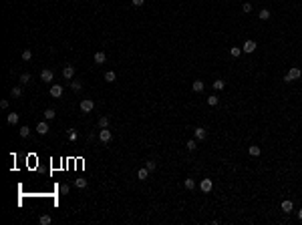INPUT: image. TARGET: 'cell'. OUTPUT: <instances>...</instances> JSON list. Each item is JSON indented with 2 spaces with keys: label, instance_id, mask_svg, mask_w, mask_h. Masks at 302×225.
<instances>
[{
  "label": "cell",
  "instance_id": "cell-1",
  "mask_svg": "<svg viewBox=\"0 0 302 225\" xmlns=\"http://www.w3.org/2000/svg\"><path fill=\"white\" fill-rule=\"evenodd\" d=\"M300 77H302V70H300V68H296V67H294V68H290V70L286 72V77H284V80H286V82H292V80L300 79Z\"/></svg>",
  "mask_w": 302,
  "mask_h": 225
},
{
  "label": "cell",
  "instance_id": "cell-2",
  "mask_svg": "<svg viewBox=\"0 0 302 225\" xmlns=\"http://www.w3.org/2000/svg\"><path fill=\"white\" fill-rule=\"evenodd\" d=\"M99 139H101V143H111V139H113V135H111V131L109 129H101V133H99Z\"/></svg>",
  "mask_w": 302,
  "mask_h": 225
},
{
  "label": "cell",
  "instance_id": "cell-3",
  "mask_svg": "<svg viewBox=\"0 0 302 225\" xmlns=\"http://www.w3.org/2000/svg\"><path fill=\"white\" fill-rule=\"evenodd\" d=\"M93 109H95V102L91 101V99H85V101L81 102V111L83 113H91Z\"/></svg>",
  "mask_w": 302,
  "mask_h": 225
},
{
  "label": "cell",
  "instance_id": "cell-4",
  "mask_svg": "<svg viewBox=\"0 0 302 225\" xmlns=\"http://www.w3.org/2000/svg\"><path fill=\"white\" fill-rule=\"evenodd\" d=\"M40 79L45 80V82H50V80L55 79V72H53V70H50V68H45V70H43V72H40Z\"/></svg>",
  "mask_w": 302,
  "mask_h": 225
},
{
  "label": "cell",
  "instance_id": "cell-5",
  "mask_svg": "<svg viewBox=\"0 0 302 225\" xmlns=\"http://www.w3.org/2000/svg\"><path fill=\"white\" fill-rule=\"evenodd\" d=\"M50 97L61 99V97H63V87H61V85H53V87H50Z\"/></svg>",
  "mask_w": 302,
  "mask_h": 225
},
{
  "label": "cell",
  "instance_id": "cell-6",
  "mask_svg": "<svg viewBox=\"0 0 302 225\" xmlns=\"http://www.w3.org/2000/svg\"><path fill=\"white\" fill-rule=\"evenodd\" d=\"M63 77L68 80H73V77H75V67H71V64H67V67L63 68Z\"/></svg>",
  "mask_w": 302,
  "mask_h": 225
},
{
  "label": "cell",
  "instance_id": "cell-7",
  "mask_svg": "<svg viewBox=\"0 0 302 225\" xmlns=\"http://www.w3.org/2000/svg\"><path fill=\"white\" fill-rule=\"evenodd\" d=\"M193 131H195V139H197V141H203V139L208 137V131H205L203 127H195Z\"/></svg>",
  "mask_w": 302,
  "mask_h": 225
},
{
  "label": "cell",
  "instance_id": "cell-8",
  "mask_svg": "<svg viewBox=\"0 0 302 225\" xmlns=\"http://www.w3.org/2000/svg\"><path fill=\"white\" fill-rule=\"evenodd\" d=\"M212 187H213V185H212V181H210V179H203L200 183V189L203 193H210V191H212Z\"/></svg>",
  "mask_w": 302,
  "mask_h": 225
},
{
  "label": "cell",
  "instance_id": "cell-9",
  "mask_svg": "<svg viewBox=\"0 0 302 225\" xmlns=\"http://www.w3.org/2000/svg\"><path fill=\"white\" fill-rule=\"evenodd\" d=\"M242 50H244V52H254V50H256V42H254V40H246L244 46H242Z\"/></svg>",
  "mask_w": 302,
  "mask_h": 225
},
{
  "label": "cell",
  "instance_id": "cell-10",
  "mask_svg": "<svg viewBox=\"0 0 302 225\" xmlns=\"http://www.w3.org/2000/svg\"><path fill=\"white\" fill-rule=\"evenodd\" d=\"M36 131H38V135H46V133H48V125H46V121H40V123L36 125Z\"/></svg>",
  "mask_w": 302,
  "mask_h": 225
},
{
  "label": "cell",
  "instance_id": "cell-11",
  "mask_svg": "<svg viewBox=\"0 0 302 225\" xmlns=\"http://www.w3.org/2000/svg\"><path fill=\"white\" fill-rule=\"evenodd\" d=\"M93 60H95L97 64H103V62L107 60V56H105V52H101V50H99V52H95V56H93Z\"/></svg>",
  "mask_w": 302,
  "mask_h": 225
},
{
  "label": "cell",
  "instance_id": "cell-12",
  "mask_svg": "<svg viewBox=\"0 0 302 225\" xmlns=\"http://www.w3.org/2000/svg\"><path fill=\"white\" fill-rule=\"evenodd\" d=\"M292 207H294V203H292L290 199L282 201V211H284V213H290V211H292Z\"/></svg>",
  "mask_w": 302,
  "mask_h": 225
},
{
  "label": "cell",
  "instance_id": "cell-13",
  "mask_svg": "<svg viewBox=\"0 0 302 225\" xmlns=\"http://www.w3.org/2000/svg\"><path fill=\"white\" fill-rule=\"evenodd\" d=\"M75 187H77V189H85V187H87V179H85V177H77V179H75Z\"/></svg>",
  "mask_w": 302,
  "mask_h": 225
},
{
  "label": "cell",
  "instance_id": "cell-14",
  "mask_svg": "<svg viewBox=\"0 0 302 225\" xmlns=\"http://www.w3.org/2000/svg\"><path fill=\"white\" fill-rule=\"evenodd\" d=\"M6 121H8V125H16L18 123V113H8Z\"/></svg>",
  "mask_w": 302,
  "mask_h": 225
},
{
  "label": "cell",
  "instance_id": "cell-15",
  "mask_svg": "<svg viewBox=\"0 0 302 225\" xmlns=\"http://www.w3.org/2000/svg\"><path fill=\"white\" fill-rule=\"evenodd\" d=\"M147 175H149V169H147V167H141L139 171H137V177H139L141 181H145V179H147Z\"/></svg>",
  "mask_w": 302,
  "mask_h": 225
},
{
  "label": "cell",
  "instance_id": "cell-16",
  "mask_svg": "<svg viewBox=\"0 0 302 225\" xmlns=\"http://www.w3.org/2000/svg\"><path fill=\"white\" fill-rule=\"evenodd\" d=\"M258 18H260V20H268V18H270V10H268V8H262L260 14H258Z\"/></svg>",
  "mask_w": 302,
  "mask_h": 225
},
{
  "label": "cell",
  "instance_id": "cell-17",
  "mask_svg": "<svg viewBox=\"0 0 302 225\" xmlns=\"http://www.w3.org/2000/svg\"><path fill=\"white\" fill-rule=\"evenodd\" d=\"M248 153H250L252 157H258V155H260V147H258V145H250Z\"/></svg>",
  "mask_w": 302,
  "mask_h": 225
},
{
  "label": "cell",
  "instance_id": "cell-18",
  "mask_svg": "<svg viewBox=\"0 0 302 225\" xmlns=\"http://www.w3.org/2000/svg\"><path fill=\"white\" fill-rule=\"evenodd\" d=\"M115 79H117V75H115L113 70H107V72H105V80H107V82H115Z\"/></svg>",
  "mask_w": 302,
  "mask_h": 225
},
{
  "label": "cell",
  "instance_id": "cell-19",
  "mask_svg": "<svg viewBox=\"0 0 302 225\" xmlns=\"http://www.w3.org/2000/svg\"><path fill=\"white\" fill-rule=\"evenodd\" d=\"M191 89L195 90V92H201L203 90V80H193V87Z\"/></svg>",
  "mask_w": 302,
  "mask_h": 225
},
{
  "label": "cell",
  "instance_id": "cell-20",
  "mask_svg": "<svg viewBox=\"0 0 302 225\" xmlns=\"http://www.w3.org/2000/svg\"><path fill=\"white\" fill-rule=\"evenodd\" d=\"M55 117H56L55 109H46V111H45V119H46V121H50V119H55Z\"/></svg>",
  "mask_w": 302,
  "mask_h": 225
},
{
  "label": "cell",
  "instance_id": "cell-21",
  "mask_svg": "<svg viewBox=\"0 0 302 225\" xmlns=\"http://www.w3.org/2000/svg\"><path fill=\"white\" fill-rule=\"evenodd\" d=\"M10 95H12V99H18V97L22 95V89H20V87H12Z\"/></svg>",
  "mask_w": 302,
  "mask_h": 225
},
{
  "label": "cell",
  "instance_id": "cell-22",
  "mask_svg": "<svg viewBox=\"0 0 302 225\" xmlns=\"http://www.w3.org/2000/svg\"><path fill=\"white\" fill-rule=\"evenodd\" d=\"M109 127V117H101L99 119V129H107Z\"/></svg>",
  "mask_w": 302,
  "mask_h": 225
},
{
  "label": "cell",
  "instance_id": "cell-23",
  "mask_svg": "<svg viewBox=\"0 0 302 225\" xmlns=\"http://www.w3.org/2000/svg\"><path fill=\"white\" fill-rule=\"evenodd\" d=\"M226 87V80H213V89L216 90H222Z\"/></svg>",
  "mask_w": 302,
  "mask_h": 225
},
{
  "label": "cell",
  "instance_id": "cell-24",
  "mask_svg": "<svg viewBox=\"0 0 302 225\" xmlns=\"http://www.w3.org/2000/svg\"><path fill=\"white\" fill-rule=\"evenodd\" d=\"M38 221H40V225H48L53 219H50V215H40V219H38Z\"/></svg>",
  "mask_w": 302,
  "mask_h": 225
},
{
  "label": "cell",
  "instance_id": "cell-25",
  "mask_svg": "<svg viewBox=\"0 0 302 225\" xmlns=\"http://www.w3.org/2000/svg\"><path fill=\"white\" fill-rule=\"evenodd\" d=\"M30 80H32V77H30V75H26V72H24V75H20V82H22V85H28Z\"/></svg>",
  "mask_w": 302,
  "mask_h": 225
},
{
  "label": "cell",
  "instance_id": "cell-26",
  "mask_svg": "<svg viewBox=\"0 0 302 225\" xmlns=\"http://www.w3.org/2000/svg\"><path fill=\"white\" fill-rule=\"evenodd\" d=\"M81 87H83L81 80H71V89L73 90H81Z\"/></svg>",
  "mask_w": 302,
  "mask_h": 225
},
{
  "label": "cell",
  "instance_id": "cell-27",
  "mask_svg": "<svg viewBox=\"0 0 302 225\" xmlns=\"http://www.w3.org/2000/svg\"><path fill=\"white\" fill-rule=\"evenodd\" d=\"M28 135H30V129H28V127H20V137H22V139H26Z\"/></svg>",
  "mask_w": 302,
  "mask_h": 225
},
{
  "label": "cell",
  "instance_id": "cell-28",
  "mask_svg": "<svg viewBox=\"0 0 302 225\" xmlns=\"http://www.w3.org/2000/svg\"><path fill=\"white\" fill-rule=\"evenodd\" d=\"M183 185H185V189H190V191H191V189L195 187V181H193V179H185V183H183Z\"/></svg>",
  "mask_w": 302,
  "mask_h": 225
},
{
  "label": "cell",
  "instance_id": "cell-29",
  "mask_svg": "<svg viewBox=\"0 0 302 225\" xmlns=\"http://www.w3.org/2000/svg\"><path fill=\"white\" fill-rule=\"evenodd\" d=\"M30 58H32V52H30L28 48H26V50H22V60H30Z\"/></svg>",
  "mask_w": 302,
  "mask_h": 225
},
{
  "label": "cell",
  "instance_id": "cell-30",
  "mask_svg": "<svg viewBox=\"0 0 302 225\" xmlns=\"http://www.w3.org/2000/svg\"><path fill=\"white\" fill-rule=\"evenodd\" d=\"M77 137H79V133H77V131H73V129L68 131V141H77Z\"/></svg>",
  "mask_w": 302,
  "mask_h": 225
},
{
  "label": "cell",
  "instance_id": "cell-31",
  "mask_svg": "<svg viewBox=\"0 0 302 225\" xmlns=\"http://www.w3.org/2000/svg\"><path fill=\"white\" fill-rule=\"evenodd\" d=\"M230 54H232V56H240V54H242V48H238V46H234V48L230 50Z\"/></svg>",
  "mask_w": 302,
  "mask_h": 225
},
{
  "label": "cell",
  "instance_id": "cell-32",
  "mask_svg": "<svg viewBox=\"0 0 302 225\" xmlns=\"http://www.w3.org/2000/svg\"><path fill=\"white\" fill-rule=\"evenodd\" d=\"M145 167L149 169V171H155L157 165H155V161H147V163H145Z\"/></svg>",
  "mask_w": 302,
  "mask_h": 225
},
{
  "label": "cell",
  "instance_id": "cell-33",
  "mask_svg": "<svg viewBox=\"0 0 302 225\" xmlns=\"http://www.w3.org/2000/svg\"><path fill=\"white\" fill-rule=\"evenodd\" d=\"M58 193H61V195H67V193H68V185H61V187H58Z\"/></svg>",
  "mask_w": 302,
  "mask_h": 225
},
{
  "label": "cell",
  "instance_id": "cell-34",
  "mask_svg": "<svg viewBox=\"0 0 302 225\" xmlns=\"http://www.w3.org/2000/svg\"><path fill=\"white\" fill-rule=\"evenodd\" d=\"M208 105L216 107V105H218V97H208Z\"/></svg>",
  "mask_w": 302,
  "mask_h": 225
},
{
  "label": "cell",
  "instance_id": "cell-35",
  "mask_svg": "<svg viewBox=\"0 0 302 225\" xmlns=\"http://www.w3.org/2000/svg\"><path fill=\"white\" fill-rule=\"evenodd\" d=\"M185 147H187L190 151H193V149L197 147V143H195V141H187V145H185Z\"/></svg>",
  "mask_w": 302,
  "mask_h": 225
},
{
  "label": "cell",
  "instance_id": "cell-36",
  "mask_svg": "<svg viewBox=\"0 0 302 225\" xmlns=\"http://www.w3.org/2000/svg\"><path fill=\"white\" fill-rule=\"evenodd\" d=\"M242 10H244V12H252V4H250V2H246V4L242 6Z\"/></svg>",
  "mask_w": 302,
  "mask_h": 225
},
{
  "label": "cell",
  "instance_id": "cell-37",
  "mask_svg": "<svg viewBox=\"0 0 302 225\" xmlns=\"http://www.w3.org/2000/svg\"><path fill=\"white\" fill-rule=\"evenodd\" d=\"M133 2V6H143L145 4V0H131Z\"/></svg>",
  "mask_w": 302,
  "mask_h": 225
},
{
  "label": "cell",
  "instance_id": "cell-38",
  "mask_svg": "<svg viewBox=\"0 0 302 225\" xmlns=\"http://www.w3.org/2000/svg\"><path fill=\"white\" fill-rule=\"evenodd\" d=\"M0 107L2 109H8V101H0Z\"/></svg>",
  "mask_w": 302,
  "mask_h": 225
},
{
  "label": "cell",
  "instance_id": "cell-39",
  "mask_svg": "<svg viewBox=\"0 0 302 225\" xmlns=\"http://www.w3.org/2000/svg\"><path fill=\"white\" fill-rule=\"evenodd\" d=\"M298 219H300V221H302V209H300V211H298Z\"/></svg>",
  "mask_w": 302,
  "mask_h": 225
}]
</instances>
